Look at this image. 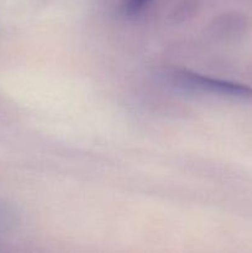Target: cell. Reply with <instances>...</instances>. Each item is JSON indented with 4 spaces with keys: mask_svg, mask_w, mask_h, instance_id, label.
<instances>
[{
    "mask_svg": "<svg viewBox=\"0 0 252 253\" xmlns=\"http://www.w3.org/2000/svg\"><path fill=\"white\" fill-rule=\"evenodd\" d=\"M12 225V211L6 205L0 204V237L4 236Z\"/></svg>",
    "mask_w": 252,
    "mask_h": 253,
    "instance_id": "3",
    "label": "cell"
},
{
    "mask_svg": "<svg viewBox=\"0 0 252 253\" xmlns=\"http://www.w3.org/2000/svg\"><path fill=\"white\" fill-rule=\"evenodd\" d=\"M151 1L152 0H125L124 1V11H125V14L133 16V15H137L141 11H143L150 5Z\"/></svg>",
    "mask_w": 252,
    "mask_h": 253,
    "instance_id": "2",
    "label": "cell"
},
{
    "mask_svg": "<svg viewBox=\"0 0 252 253\" xmlns=\"http://www.w3.org/2000/svg\"><path fill=\"white\" fill-rule=\"evenodd\" d=\"M175 86L193 94L224 96L234 99H251L252 88L225 79L212 78L189 69H178L172 74Z\"/></svg>",
    "mask_w": 252,
    "mask_h": 253,
    "instance_id": "1",
    "label": "cell"
}]
</instances>
